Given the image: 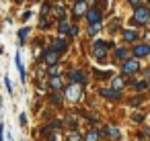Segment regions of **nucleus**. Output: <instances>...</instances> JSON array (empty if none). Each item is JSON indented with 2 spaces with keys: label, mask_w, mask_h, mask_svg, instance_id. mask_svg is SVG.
<instances>
[{
  "label": "nucleus",
  "mask_w": 150,
  "mask_h": 141,
  "mask_svg": "<svg viewBox=\"0 0 150 141\" xmlns=\"http://www.w3.org/2000/svg\"><path fill=\"white\" fill-rule=\"evenodd\" d=\"M150 19V8L144 6V4H138L134 8V19H132V25H146Z\"/></svg>",
  "instance_id": "nucleus-1"
},
{
  "label": "nucleus",
  "mask_w": 150,
  "mask_h": 141,
  "mask_svg": "<svg viewBox=\"0 0 150 141\" xmlns=\"http://www.w3.org/2000/svg\"><path fill=\"white\" fill-rule=\"evenodd\" d=\"M138 70H140V61H138V57H134V59H125V61H123V66H121V72H123V74H127V76L136 74Z\"/></svg>",
  "instance_id": "nucleus-2"
},
{
  "label": "nucleus",
  "mask_w": 150,
  "mask_h": 141,
  "mask_svg": "<svg viewBox=\"0 0 150 141\" xmlns=\"http://www.w3.org/2000/svg\"><path fill=\"white\" fill-rule=\"evenodd\" d=\"M86 21H88V25H99V23H101V10H99L97 6L88 8V10H86Z\"/></svg>",
  "instance_id": "nucleus-3"
},
{
  "label": "nucleus",
  "mask_w": 150,
  "mask_h": 141,
  "mask_svg": "<svg viewBox=\"0 0 150 141\" xmlns=\"http://www.w3.org/2000/svg\"><path fill=\"white\" fill-rule=\"evenodd\" d=\"M132 55L134 57H146V55H150V45L148 43H142V45H136L134 49H132Z\"/></svg>",
  "instance_id": "nucleus-4"
},
{
  "label": "nucleus",
  "mask_w": 150,
  "mask_h": 141,
  "mask_svg": "<svg viewBox=\"0 0 150 141\" xmlns=\"http://www.w3.org/2000/svg\"><path fill=\"white\" fill-rule=\"evenodd\" d=\"M80 92H82V88H78V86L66 88V96H68L70 100H78V98H80Z\"/></svg>",
  "instance_id": "nucleus-5"
},
{
  "label": "nucleus",
  "mask_w": 150,
  "mask_h": 141,
  "mask_svg": "<svg viewBox=\"0 0 150 141\" xmlns=\"http://www.w3.org/2000/svg\"><path fill=\"white\" fill-rule=\"evenodd\" d=\"M70 23L66 21V19H60V23H58V31H60V35H70Z\"/></svg>",
  "instance_id": "nucleus-6"
},
{
  "label": "nucleus",
  "mask_w": 150,
  "mask_h": 141,
  "mask_svg": "<svg viewBox=\"0 0 150 141\" xmlns=\"http://www.w3.org/2000/svg\"><path fill=\"white\" fill-rule=\"evenodd\" d=\"M101 94H103L105 98L117 100V98H119V94H121V90H117V88H113V90H107V88H103V90H101Z\"/></svg>",
  "instance_id": "nucleus-7"
},
{
  "label": "nucleus",
  "mask_w": 150,
  "mask_h": 141,
  "mask_svg": "<svg viewBox=\"0 0 150 141\" xmlns=\"http://www.w3.org/2000/svg\"><path fill=\"white\" fill-rule=\"evenodd\" d=\"M66 47H68V41H66V39H62V37H58V39L54 41V45H52V49H54V51H64Z\"/></svg>",
  "instance_id": "nucleus-8"
},
{
  "label": "nucleus",
  "mask_w": 150,
  "mask_h": 141,
  "mask_svg": "<svg viewBox=\"0 0 150 141\" xmlns=\"http://www.w3.org/2000/svg\"><path fill=\"white\" fill-rule=\"evenodd\" d=\"M70 80H72V82H76V84H84V82H86V76H84V74H80L78 70H74V72H70Z\"/></svg>",
  "instance_id": "nucleus-9"
},
{
  "label": "nucleus",
  "mask_w": 150,
  "mask_h": 141,
  "mask_svg": "<svg viewBox=\"0 0 150 141\" xmlns=\"http://www.w3.org/2000/svg\"><path fill=\"white\" fill-rule=\"evenodd\" d=\"M123 39H125L127 43H132V41L138 39V33H136L134 29H125V31H123Z\"/></svg>",
  "instance_id": "nucleus-10"
},
{
  "label": "nucleus",
  "mask_w": 150,
  "mask_h": 141,
  "mask_svg": "<svg viewBox=\"0 0 150 141\" xmlns=\"http://www.w3.org/2000/svg\"><path fill=\"white\" fill-rule=\"evenodd\" d=\"M86 13V4L84 2H76L74 4V17H82Z\"/></svg>",
  "instance_id": "nucleus-11"
},
{
  "label": "nucleus",
  "mask_w": 150,
  "mask_h": 141,
  "mask_svg": "<svg viewBox=\"0 0 150 141\" xmlns=\"http://www.w3.org/2000/svg\"><path fill=\"white\" fill-rule=\"evenodd\" d=\"M45 61H47V64H56V61H58V51H54V49L47 51V53H45Z\"/></svg>",
  "instance_id": "nucleus-12"
},
{
  "label": "nucleus",
  "mask_w": 150,
  "mask_h": 141,
  "mask_svg": "<svg viewBox=\"0 0 150 141\" xmlns=\"http://www.w3.org/2000/svg\"><path fill=\"white\" fill-rule=\"evenodd\" d=\"M134 88H136L138 92H142V90L150 88V84H148V80H140V82H136V84H134Z\"/></svg>",
  "instance_id": "nucleus-13"
},
{
  "label": "nucleus",
  "mask_w": 150,
  "mask_h": 141,
  "mask_svg": "<svg viewBox=\"0 0 150 141\" xmlns=\"http://www.w3.org/2000/svg\"><path fill=\"white\" fill-rule=\"evenodd\" d=\"M15 64H17V68H19V74H21V78L25 80V68H23V64H21V57H19V53H17V57H15Z\"/></svg>",
  "instance_id": "nucleus-14"
},
{
  "label": "nucleus",
  "mask_w": 150,
  "mask_h": 141,
  "mask_svg": "<svg viewBox=\"0 0 150 141\" xmlns=\"http://www.w3.org/2000/svg\"><path fill=\"white\" fill-rule=\"evenodd\" d=\"M50 86H52L54 90H60V88H62V80H60L58 76H54V78H52V82H50Z\"/></svg>",
  "instance_id": "nucleus-15"
},
{
  "label": "nucleus",
  "mask_w": 150,
  "mask_h": 141,
  "mask_svg": "<svg viewBox=\"0 0 150 141\" xmlns=\"http://www.w3.org/2000/svg\"><path fill=\"white\" fill-rule=\"evenodd\" d=\"M111 84H113V88H117V90H121V88H123V84H125V82H123V80H121V78H119V76H115V78H113V80H111Z\"/></svg>",
  "instance_id": "nucleus-16"
},
{
  "label": "nucleus",
  "mask_w": 150,
  "mask_h": 141,
  "mask_svg": "<svg viewBox=\"0 0 150 141\" xmlns=\"http://www.w3.org/2000/svg\"><path fill=\"white\" fill-rule=\"evenodd\" d=\"M97 139H99V133L97 131H88L86 137H84V141H97Z\"/></svg>",
  "instance_id": "nucleus-17"
},
{
  "label": "nucleus",
  "mask_w": 150,
  "mask_h": 141,
  "mask_svg": "<svg viewBox=\"0 0 150 141\" xmlns=\"http://www.w3.org/2000/svg\"><path fill=\"white\" fill-rule=\"evenodd\" d=\"M115 55H117L119 59H125V57H127V49H123V47H119V49H115Z\"/></svg>",
  "instance_id": "nucleus-18"
},
{
  "label": "nucleus",
  "mask_w": 150,
  "mask_h": 141,
  "mask_svg": "<svg viewBox=\"0 0 150 141\" xmlns=\"http://www.w3.org/2000/svg\"><path fill=\"white\" fill-rule=\"evenodd\" d=\"M107 131H109V135H111V137H113V139H119V131H117V129H115V127H109V129H107Z\"/></svg>",
  "instance_id": "nucleus-19"
},
{
  "label": "nucleus",
  "mask_w": 150,
  "mask_h": 141,
  "mask_svg": "<svg viewBox=\"0 0 150 141\" xmlns=\"http://www.w3.org/2000/svg\"><path fill=\"white\" fill-rule=\"evenodd\" d=\"M68 141H80V135H78L76 131H72V133L68 135Z\"/></svg>",
  "instance_id": "nucleus-20"
},
{
  "label": "nucleus",
  "mask_w": 150,
  "mask_h": 141,
  "mask_svg": "<svg viewBox=\"0 0 150 141\" xmlns=\"http://www.w3.org/2000/svg\"><path fill=\"white\" fill-rule=\"evenodd\" d=\"M50 76H60V68L58 66H52L50 68Z\"/></svg>",
  "instance_id": "nucleus-21"
},
{
  "label": "nucleus",
  "mask_w": 150,
  "mask_h": 141,
  "mask_svg": "<svg viewBox=\"0 0 150 141\" xmlns=\"http://www.w3.org/2000/svg\"><path fill=\"white\" fill-rule=\"evenodd\" d=\"M52 102H54V104H60V102H62V96H60V94H52Z\"/></svg>",
  "instance_id": "nucleus-22"
},
{
  "label": "nucleus",
  "mask_w": 150,
  "mask_h": 141,
  "mask_svg": "<svg viewBox=\"0 0 150 141\" xmlns=\"http://www.w3.org/2000/svg\"><path fill=\"white\" fill-rule=\"evenodd\" d=\"M56 17H58V19L64 17V8H62V6H56Z\"/></svg>",
  "instance_id": "nucleus-23"
},
{
  "label": "nucleus",
  "mask_w": 150,
  "mask_h": 141,
  "mask_svg": "<svg viewBox=\"0 0 150 141\" xmlns=\"http://www.w3.org/2000/svg\"><path fill=\"white\" fill-rule=\"evenodd\" d=\"M27 35H29V29H27V27H25V29H21V31H19V37H21V39H25V37H27Z\"/></svg>",
  "instance_id": "nucleus-24"
},
{
  "label": "nucleus",
  "mask_w": 150,
  "mask_h": 141,
  "mask_svg": "<svg viewBox=\"0 0 150 141\" xmlns=\"http://www.w3.org/2000/svg\"><path fill=\"white\" fill-rule=\"evenodd\" d=\"M99 29H101V25H91V29H88V31H91V35H95Z\"/></svg>",
  "instance_id": "nucleus-25"
},
{
  "label": "nucleus",
  "mask_w": 150,
  "mask_h": 141,
  "mask_svg": "<svg viewBox=\"0 0 150 141\" xmlns=\"http://www.w3.org/2000/svg\"><path fill=\"white\" fill-rule=\"evenodd\" d=\"M4 84H6V88H8V92L13 94V84H11V80H8V76L4 78Z\"/></svg>",
  "instance_id": "nucleus-26"
},
{
  "label": "nucleus",
  "mask_w": 150,
  "mask_h": 141,
  "mask_svg": "<svg viewBox=\"0 0 150 141\" xmlns=\"http://www.w3.org/2000/svg\"><path fill=\"white\" fill-rule=\"evenodd\" d=\"M129 104H132V106H138V104H140V98H132Z\"/></svg>",
  "instance_id": "nucleus-27"
},
{
  "label": "nucleus",
  "mask_w": 150,
  "mask_h": 141,
  "mask_svg": "<svg viewBox=\"0 0 150 141\" xmlns=\"http://www.w3.org/2000/svg\"><path fill=\"white\" fill-rule=\"evenodd\" d=\"M134 121H136V123H142L144 117H142V114H134Z\"/></svg>",
  "instance_id": "nucleus-28"
},
{
  "label": "nucleus",
  "mask_w": 150,
  "mask_h": 141,
  "mask_svg": "<svg viewBox=\"0 0 150 141\" xmlns=\"http://www.w3.org/2000/svg\"><path fill=\"white\" fill-rule=\"evenodd\" d=\"M76 33H78V29H76V27H72V29H70V37H74Z\"/></svg>",
  "instance_id": "nucleus-29"
},
{
  "label": "nucleus",
  "mask_w": 150,
  "mask_h": 141,
  "mask_svg": "<svg viewBox=\"0 0 150 141\" xmlns=\"http://www.w3.org/2000/svg\"><path fill=\"white\" fill-rule=\"evenodd\" d=\"M127 2H129V4H134V6H138V4H140V0H127Z\"/></svg>",
  "instance_id": "nucleus-30"
},
{
  "label": "nucleus",
  "mask_w": 150,
  "mask_h": 141,
  "mask_svg": "<svg viewBox=\"0 0 150 141\" xmlns=\"http://www.w3.org/2000/svg\"><path fill=\"white\" fill-rule=\"evenodd\" d=\"M144 135H146V137H150V129H146V133H144Z\"/></svg>",
  "instance_id": "nucleus-31"
},
{
  "label": "nucleus",
  "mask_w": 150,
  "mask_h": 141,
  "mask_svg": "<svg viewBox=\"0 0 150 141\" xmlns=\"http://www.w3.org/2000/svg\"><path fill=\"white\" fill-rule=\"evenodd\" d=\"M146 80H150V70H148V72H146Z\"/></svg>",
  "instance_id": "nucleus-32"
}]
</instances>
